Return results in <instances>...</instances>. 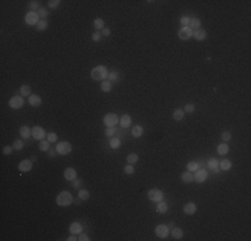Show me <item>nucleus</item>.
Here are the masks:
<instances>
[{"instance_id":"1","label":"nucleus","mask_w":251,"mask_h":241,"mask_svg":"<svg viewBox=\"0 0 251 241\" xmlns=\"http://www.w3.org/2000/svg\"><path fill=\"white\" fill-rule=\"evenodd\" d=\"M56 204L59 206H70L71 204H74V197L70 191L63 190L56 196Z\"/></svg>"},{"instance_id":"2","label":"nucleus","mask_w":251,"mask_h":241,"mask_svg":"<svg viewBox=\"0 0 251 241\" xmlns=\"http://www.w3.org/2000/svg\"><path fill=\"white\" fill-rule=\"evenodd\" d=\"M107 75H108V70H107V67L102 66V64L94 67L91 71V78L94 80H106Z\"/></svg>"},{"instance_id":"3","label":"nucleus","mask_w":251,"mask_h":241,"mask_svg":"<svg viewBox=\"0 0 251 241\" xmlns=\"http://www.w3.org/2000/svg\"><path fill=\"white\" fill-rule=\"evenodd\" d=\"M55 147H56L57 154H60V155H67V154H70L71 151H72V145H71L70 142H67V141L59 142Z\"/></svg>"},{"instance_id":"4","label":"nucleus","mask_w":251,"mask_h":241,"mask_svg":"<svg viewBox=\"0 0 251 241\" xmlns=\"http://www.w3.org/2000/svg\"><path fill=\"white\" fill-rule=\"evenodd\" d=\"M147 197H148V200L152 201V202H159V201H162L164 198V194H163V191L160 190V189H156V187H154V189L148 190Z\"/></svg>"},{"instance_id":"5","label":"nucleus","mask_w":251,"mask_h":241,"mask_svg":"<svg viewBox=\"0 0 251 241\" xmlns=\"http://www.w3.org/2000/svg\"><path fill=\"white\" fill-rule=\"evenodd\" d=\"M103 122H104V125L107 127H115L116 125L119 123V117L115 113H108V114L104 115Z\"/></svg>"},{"instance_id":"6","label":"nucleus","mask_w":251,"mask_h":241,"mask_svg":"<svg viewBox=\"0 0 251 241\" xmlns=\"http://www.w3.org/2000/svg\"><path fill=\"white\" fill-rule=\"evenodd\" d=\"M24 20L28 26H38V23L40 21V17L38 15V12H34V11H28L24 16Z\"/></svg>"},{"instance_id":"7","label":"nucleus","mask_w":251,"mask_h":241,"mask_svg":"<svg viewBox=\"0 0 251 241\" xmlns=\"http://www.w3.org/2000/svg\"><path fill=\"white\" fill-rule=\"evenodd\" d=\"M8 106H10L11 109H15V110L21 109V107L24 106V98L21 97V95H15V97H12L11 99L8 101Z\"/></svg>"},{"instance_id":"8","label":"nucleus","mask_w":251,"mask_h":241,"mask_svg":"<svg viewBox=\"0 0 251 241\" xmlns=\"http://www.w3.org/2000/svg\"><path fill=\"white\" fill-rule=\"evenodd\" d=\"M155 234L158 236L159 239H166V237H167V236L170 234L168 225H164V224L156 225V226H155Z\"/></svg>"},{"instance_id":"9","label":"nucleus","mask_w":251,"mask_h":241,"mask_svg":"<svg viewBox=\"0 0 251 241\" xmlns=\"http://www.w3.org/2000/svg\"><path fill=\"white\" fill-rule=\"evenodd\" d=\"M208 174H207V170L206 169H198L196 172H194V181L198 182V184H202V182H204L207 180Z\"/></svg>"},{"instance_id":"10","label":"nucleus","mask_w":251,"mask_h":241,"mask_svg":"<svg viewBox=\"0 0 251 241\" xmlns=\"http://www.w3.org/2000/svg\"><path fill=\"white\" fill-rule=\"evenodd\" d=\"M192 32H194V31H192L190 27H182L178 32V36L182 40H188L190 38H192Z\"/></svg>"},{"instance_id":"11","label":"nucleus","mask_w":251,"mask_h":241,"mask_svg":"<svg viewBox=\"0 0 251 241\" xmlns=\"http://www.w3.org/2000/svg\"><path fill=\"white\" fill-rule=\"evenodd\" d=\"M32 137H34L36 141H42V139H44V137H47V134H46V131H44L43 127H40V126H34V127H32Z\"/></svg>"},{"instance_id":"12","label":"nucleus","mask_w":251,"mask_h":241,"mask_svg":"<svg viewBox=\"0 0 251 241\" xmlns=\"http://www.w3.org/2000/svg\"><path fill=\"white\" fill-rule=\"evenodd\" d=\"M32 166H34V162L31 159H23L21 162L19 163V166H17V169L21 172V173H27V172H30L31 169H32Z\"/></svg>"},{"instance_id":"13","label":"nucleus","mask_w":251,"mask_h":241,"mask_svg":"<svg viewBox=\"0 0 251 241\" xmlns=\"http://www.w3.org/2000/svg\"><path fill=\"white\" fill-rule=\"evenodd\" d=\"M64 178L67 181H71L72 182L74 180H76L78 178V173H76V170L74 168H67L64 170Z\"/></svg>"},{"instance_id":"14","label":"nucleus","mask_w":251,"mask_h":241,"mask_svg":"<svg viewBox=\"0 0 251 241\" xmlns=\"http://www.w3.org/2000/svg\"><path fill=\"white\" fill-rule=\"evenodd\" d=\"M131 117H130L128 114H123L122 117L119 118V125H120V127L122 129H127V127H130L131 126Z\"/></svg>"},{"instance_id":"15","label":"nucleus","mask_w":251,"mask_h":241,"mask_svg":"<svg viewBox=\"0 0 251 241\" xmlns=\"http://www.w3.org/2000/svg\"><path fill=\"white\" fill-rule=\"evenodd\" d=\"M68 229H70V232L72 234H79V233H82V232H83V226H82L80 222L74 221V222H71V224H70Z\"/></svg>"},{"instance_id":"16","label":"nucleus","mask_w":251,"mask_h":241,"mask_svg":"<svg viewBox=\"0 0 251 241\" xmlns=\"http://www.w3.org/2000/svg\"><path fill=\"white\" fill-rule=\"evenodd\" d=\"M28 103H30V106H32V107H39L40 105L43 103V101H42V98H40L39 95L32 94V95L28 97Z\"/></svg>"},{"instance_id":"17","label":"nucleus","mask_w":251,"mask_h":241,"mask_svg":"<svg viewBox=\"0 0 251 241\" xmlns=\"http://www.w3.org/2000/svg\"><path fill=\"white\" fill-rule=\"evenodd\" d=\"M192 38H194L195 40H198V42H202V40H204L206 38H207V32H206V30L203 28H199L192 32Z\"/></svg>"},{"instance_id":"18","label":"nucleus","mask_w":251,"mask_h":241,"mask_svg":"<svg viewBox=\"0 0 251 241\" xmlns=\"http://www.w3.org/2000/svg\"><path fill=\"white\" fill-rule=\"evenodd\" d=\"M196 205L194 204V202H187L185 206H183V212H185L187 216H192V214H195L196 213Z\"/></svg>"},{"instance_id":"19","label":"nucleus","mask_w":251,"mask_h":241,"mask_svg":"<svg viewBox=\"0 0 251 241\" xmlns=\"http://www.w3.org/2000/svg\"><path fill=\"white\" fill-rule=\"evenodd\" d=\"M188 27L192 30V31H196L202 28V21L199 17H190V23H188Z\"/></svg>"},{"instance_id":"20","label":"nucleus","mask_w":251,"mask_h":241,"mask_svg":"<svg viewBox=\"0 0 251 241\" xmlns=\"http://www.w3.org/2000/svg\"><path fill=\"white\" fill-rule=\"evenodd\" d=\"M158 205H156V212H158L159 214H164V213H167V210H168V204L166 202V201H159V202H156Z\"/></svg>"},{"instance_id":"21","label":"nucleus","mask_w":251,"mask_h":241,"mask_svg":"<svg viewBox=\"0 0 251 241\" xmlns=\"http://www.w3.org/2000/svg\"><path fill=\"white\" fill-rule=\"evenodd\" d=\"M170 233H171V236L175 240H182L183 239V234H185V233H183V230H182V228H179V226H174Z\"/></svg>"},{"instance_id":"22","label":"nucleus","mask_w":251,"mask_h":241,"mask_svg":"<svg viewBox=\"0 0 251 241\" xmlns=\"http://www.w3.org/2000/svg\"><path fill=\"white\" fill-rule=\"evenodd\" d=\"M19 134L23 139H27V138H30V135H32V129H30L28 126H21L19 129Z\"/></svg>"},{"instance_id":"23","label":"nucleus","mask_w":251,"mask_h":241,"mask_svg":"<svg viewBox=\"0 0 251 241\" xmlns=\"http://www.w3.org/2000/svg\"><path fill=\"white\" fill-rule=\"evenodd\" d=\"M19 91H20V95L23 97V98H28L30 95H32V94H31L32 88H31L30 84H23V86H20Z\"/></svg>"},{"instance_id":"24","label":"nucleus","mask_w":251,"mask_h":241,"mask_svg":"<svg viewBox=\"0 0 251 241\" xmlns=\"http://www.w3.org/2000/svg\"><path fill=\"white\" fill-rule=\"evenodd\" d=\"M219 168H221V170H223V172H228L232 168V162L227 158L222 159V161H219Z\"/></svg>"},{"instance_id":"25","label":"nucleus","mask_w":251,"mask_h":241,"mask_svg":"<svg viewBox=\"0 0 251 241\" xmlns=\"http://www.w3.org/2000/svg\"><path fill=\"white\" fill-rule=\"evenodd\" d=\"M217 151H218V154H221V155H226L228 151H230V146H228L226 142H222V144L218 145Z\"/></svg>"},{"instance_id":"26","label":"nucleus","mask_w":251,"mask_h":241,"mask_svg":"<svg viewBox=\"0 0 251 241\" xmlns=\"http://www.w3.org/2000/svg\"><path fill=\"white\" fill-rule=\"evenodd\" d=\"M180 180H182V182H186V184H191L194 181V174H191V172L187 170L180 174Z\"/></svg>"},{"instance_id":"27","label":"nucleus","mask_w":251,"mask_h":241,"mask_svg":"<svg viewBox=\"0 0 251 241\" xmlns=\"http://www.w3.org/2000/svg\"><path fill=\"white\" fill-rule=\"evenodd\" d=\"M131 135L135 137V138H140L143 135V127L140 125H135V126L131 129Z\"/></svg>"},{"instance_id":"28","label":"nucleus","mask_w":251,"mask_h":241,"mask_svg":"<svg viewBox=\"0 0 251 241\" xmlns=\"http://www.w3.org/2000/svg\"><path fill=\"white\" fill-rule=\"evenodd\" d=\"M100 90H102L103 92H110L111 90H112V83H111L108 79H106V80H102V84H100Z\"/></svg>"},{"instance_id":"29","label":"nucleus","mask_w":251,"mask_h":241,"mask_svg":"<svg viewBox=\"0 0 251 241\" xmlns=\"http://www.w3.org/2000/svg\"><path fill=\"white\" fill-rule=\"evenodd\" d=\"M172 118H174V120H176V122L182 120L183 118H185V111H183L182 109H176V110H174V113H172Z\"/></svg>"},{"instance_id":"30","label":"nucleus","mask_w":251,"mask_h":241,"mask_svg":"<svg viewBox=\"0 0 251 241\" xmlns=\"http://www.w3.org/2000/svg\"><path fill=\"white\" fill-rule=\"evenodd\" d=\"M110 147H111V149H118V147L120 146V144H122V142H120V138H118V137H111L110 138Z\"/></svg>"},{"instance_id":"31","label":"nucleus","mask_w":251,"mask_h":241,"mask_svg":"<svg viewBox=\"0 0 251 241\" xmlns=\"http://www.w3.org/2000/svg\"><path fill=\"white\" fill-rule=\"evenodd\" d=\"M126 161H127V163H130V165H135L138 161H139V155H138L136 153H131V154L127 155Z\"/></svg>"},{"instance_id":"32","label":"nucleus","mask_w":251,"mask_h":241,"mask_svg":"<svg viewBox=\"0 0 251 241\" xmlns=\"http://www.w3.org/2000/svg\"><path fill=\"white\" fill-rule=\"evenodd\" d=\"M206 163H207V168H208V169H211V170H214V169L219 168V159H217V158H210Z\"/></svg>"},{"instance_id":"33","label":"nucleus","mask_w":251,"mask_h":241,"mask_svg":"<svg viewBox=\"0 0 251 241\" xmlns=\"http://www.w3.org/2000/svg\"><path fill=\"white\" fill-rule=\"evenodd\" d=\"M28 8H30V11L38 12L40 10V4H39V2H36V0H31V2H28Z\"/></svg>"},{"instance_id":"34","label":"nucleus","mask_w":251,"mask_h":241,"mask_svg":"<svg viewBox=\"0 0 251 241\" xmlns=\"http://www.w3.org/2000/svg\"><path fill=\"white\" fill-rule=\"evenodd\" d=\"M198 169H199V162L191 161V162H188V163H187V170H188V172L194 173V172L198 170Z\"/></svg>"},{"instance_id":"35","label":"nucleus","mask_w":251,"mask_h":241,"mask_svg":"<svg viewBox=\"0 0 251 241\" xmlns=\"http://www.w3.org/2000/svg\"><path fill=\"white\" fill-rule=\"evenodd\" d=\"M107 79H108L111 83H112V82H116V80L119 79V73H118V71H108Z\"/></svg>"},{"instance_id":"36","label":"nucleus","mask_w":251,"mask_h":241,"mask_svg":"<svg viewBox=\"0 0 251 241\" xmlns=\"http://www.w3.org/2000/svg\"><path fill=\"white\" fill-rule=\"evenodd\" d=\"M50 142H48L47 139H42L39 142V149L42 150V151H48L50 150Z\"/></svg>"},{"instance_id":"37","label":"nucleus","mask_w":251,"mask_h":241,"mask_svg":"<svg viewBox=\"0 0 251 241\" xmlns=\"http://www.w3.org/2000/svg\"><path fill=\"white\" fill-rule=\"evenodd\" d=\"M48 28V21L46 19H40V21L36 26V30L38 31H46Z\"/></svg>"},{"instance_id":"38","label":"nucleus","mask_w":251,"mask_h":241,"mask_svg":"<svg viewBox=\"0 0 251 241\" xmlns=\"http://www.w3.org/2000/svg\"><path fill=\"white\" fill-rule=\"evenodd\" d=\"M78 197L82 198L83 201H87L89 198V191L87 189H79V193H78Z\"/></svg>"},{"instance_id":"39","label":"nucleus","mask_w":251,"mask_h":241,"mask_svg":"<svg viewBox=\"0 0 251 241\" xmlns=\"http://www.w3.org/2000/svg\"><path fill=\"white\" fill-rule=\"evenodd\" d=\"M94 27H95L96 30H103L104 28V20H103L102 17H96V19L94 20Z\"/></svg>"},{"instance_id":"40","label":"nucleus","mask_w":251,"mask_h":241,"mask_svg":"<svg viewBox=\"0 0 251 241\" xmlns=\"http://www.w3.org/2000/svg\"><path fill=\"white\" fill-rule=\"evenodd\" d=\"M12 147H13V150H21L24 147V141L23 139H15L13 141V145H12Z\"/></svg>"},{"instance_id":"41","label":"nucleus","mask_w":251,"mask_h":241,"mask_svg":"<svg viewBox=\"0 0 251 241\" xmlns=\"http://www.w3.org/2000/svg\"><path fill=\"white\" fill-rule=\"evenodd\" d=\"M123 172L126 173V174H128V176H132L134 173H135V168H134V165H126L124 166V169H123Z\"/></svg>"},{"instance_id":"42","label":"nucleus","mask_w":251,"mask_h":241,"mask_svg":"<svg viewBox=\"0 0 251 241\" xmlns=\"http://www.w3.org/2000/svg\"><path fill=\"white\" fill-rule=\"evenodd\" d=\"M60 0H50L48 2V8H51V10H56L57 7L60 6Z\"/></svg>"},{"instance_id":"43","label":"nucleus","mask_w":251,"mask_h":241,"mask_svg":"<svg viewBox=\"0 0 251 241\" xmlns=\"http://www.w3.org/2000/svg\"><path fill=\"white\" fill-rule=\"evenodd\" d=\"M38 15H39L40 19H46V17L48 16V10L47 8H44V7H40V10L38 11Z\"/></svg>"},{"instance_id":"44","label":"nucleus","mask_w":251,"mask_h":241,"mask_svg":"<svg viewBox=\"0 0 251 241\" xmlns=\"http://www.w3.org/2000/svg\"><path fill=\"white\" fill-rule=\"evenodd\" d=\"M47 141L50 142V144H53V142H56L57 141V134L56 133H48L47 134Z\"/></svg>"},{"instance_id":"45","label":"nucleus","mask_w":251,"mask_h":241,"mask_svg":"<svg viewBox=\"0 0 251 241\" xmlns=\"http://www.w3.org/2000/svg\"><path fill=\"white\" fill-rule=\"evenodd\" d=\"M183 111H185V113H188V114L194 113V111H195V105L194 103H187L185 106V109H183Z\"/></svg>"},{"instance_id":"46","label":"nucleus","mask_w":251,"mask_h":241,"mask_svg":"<svg viewBox=\"0 0 251 241\" xmlns=\"http://www.w3.org/2000/svg\"><path fill=\"white\" fill-rule=\"evenodd\" d=\"M115 131H116V127H107L106 131H104V134H106V137L111 138V137L115 135Z\"/></svg>"},{"instance_id":"47","label":"nucleus","mask_w":251,"mask_h":241,"mask_svg":"<svg viewBox=\"0 0 251 241\" xmlns=\"http://www.w3.org/2000/svg\"><path fill=\"white\" fill-rule=\"evenodd\" d=\"M231 138H232V135H231L230 131H223V133H222V141H223V142L231 141Z\"/></svg>"},{"instance_id":"48","label":"nucleus","mask_w":251,"mask_h":241,"mask_svg":"<svg viewBox=\"0 0 251 241\" xmlns=\"http://www.w3.org/2000/svg\"><path fill=\"white\" fill-rule=\"evenodd\" d=\"M82 184H83V180H80V178H76V180L72 181V186L75 187V189H80Z\"/></svg>"},{"instance_id":"49","label":"nucleus","mask_w":251,"mask_h":241,"mask_svg":"<svg viewBox=\"0 0 251 241\" xmlns=\"http://www.w3.org/2000/svg\"><path fill=\"white\" fill-rule=\"evenodd\" d=\"M102 36H103V35L99 32V31H95V32L92 34V40H94V42H100Z\"/></svg>"},{"instance_id":"50","label":"nucleus","mask_w":251,"mask_h":241,"mask_svg":"<svg viewBox=\"0 0 251 241\" xmlns=\"http://www.w3.org/2000/svg\"><path fill=\"white\" fill-rule=\"evenodd\" d=\"M188 23H190V16H182L180 17V24L183 27H188Z\"/></svg>"},{"instance_id":"51","label":"nucleus","mask_w":251,"mask_h":241,"mask_svg":"<svg viewBox=\"0 0 251 241\" xmlns=\"http://www.w3.org/2000/svg\"><path fill=\"white\" fill-rule=\"evenodd\" d=\"M12 150H13V147H12V146H4V147H3V154L10 155V154L12 153Z\"/></svg>"},{"instance_id":"52","label":"nucleus","mask_w":251,"mask_h":241,"mask_svg":"<svg viewBox=\"0 0 251 241\" xmlns=\"http://www.w3.org/2000/svg\"><path fill=\"white\" fill-rule=\"evenodd\" d=\"M78 240H79V241H89V237H88L86 233H83V232H82V233H79Z\"/></svg>"},{"instance_id":"53","label":"nucleus","mask_w":251,"mask_h":241,"mask_svg":"<svg viewBox=\"0 0 251 241\" xmlns=\"http://www.w3.org/2000/svg\"><path fill=\"white\" fill-rule=\"evenodd\" d=\"M56 154H57V151H56V147H55V149H52V147H50V150L47 151V155H48V157H55Z\"/></svg>"},{"instance_id":"54","label":"nucleus","mask_w":251,"mask_h":241,"mask_svg":"<svg viewBox=\"0 0 251 241\" xmlns=\"http://www.w3.org/2000/svg\"><path fill=\"white\" fill-rule=\"evenodd\" d=\"M102 35H104V36H110V35H111V30L108 28V27H104V28L102 30Z\"/></svg>"},{"instance_id":"55","label":"nucleus","mask_w":251,"mask_h":241,"mask_svg":"<svg viewBox=\"0 0 251 241\" xmlns=\"http://www.w3.org/2000/svg\"><path fill=\"white\" fill-rule=\"evenodd\" d=\"M122 135H123V129H122V127H120V129H116L115 137H118V138H120V139H122Z\"/></svg>"},{"instance_id":"56","label":"nucleus","mask_w":251,"mask_h":241,"mask_svg":"<svg viewBox=\"0 0 251 241\" xmlns=\"http://www.w3.org/2000/svg\"><path fill=\"white\" fill-rule=\"evenodd\" d=\"M76 240H78V237H76V234H72V233H71V236H70L68 239H67V241H76Z\"/></svg>"},{"instance_id":"57","label":"nucleus","mask_w":251,"mask_h":241,"mask_svg":"<svg viewBox=\"0 0 251 241\" xmlns=\"http://www.w3.org/2000/svg\"><path fill=\"white\" fill-rule=\"evenodd\" d=\"M82 201H83L82 198H79V197H78L76 200H74V204H75V205H80V204H82Z\"/></svg>"},{"instance_id":"58","label":"nucleus","mask_w":251,"mask_h":241,"mask_svg":"<svg viewBox=\"0 0 251 241\" xmlns=\"http://www.w3.org/2000/svg\"><path fill=\"white\" fill-rule=\"evenodd\" d=\"M31 161H32V162H36V161H38V157H35V155H34V157H31Z\"/></svg>"},{"instance_id":"59","label":"nucleus","mask_w":251,"mask_h":241,"mask_svg":"<svg viewBox=\"0 0 251 241\" xmlns=\"http://www.w3.org/2000/svg\"><path fill=\"white\" fill-rule=\"evenodd\" d=\"M168 226H170V228H174V226H175V224H174V222H170Z\"/></svg>"}]
</instances>
